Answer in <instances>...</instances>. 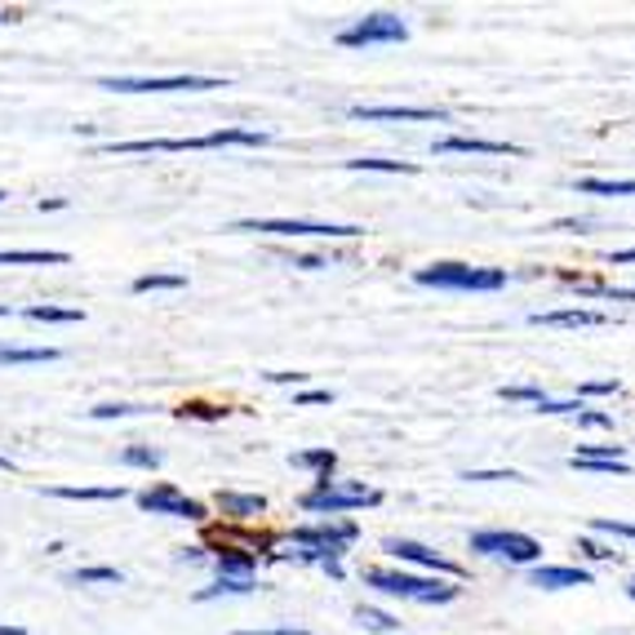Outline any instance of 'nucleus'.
I'll use <instances>...</instances> for the list:
<instances>
[{
	"mask_svg": "<svg viewBox=\"0 0 635 635\" xmlns=\"http://www.w3.org/2000/svg\"><path fill=\"white\" fill-rule=\"evenodd\" d=\"M462 480L471 484H488V480H524L520 471H462Z\"/></svg>",
	"mask_w": 635,
	"mask_h": 635,
	"instance_id": "obj_39",
	"label": "nucleus"
},
{
	"mask_svg": "<svg viewBox=\"0 0 635 635\" xmlns=\"http://www.w3.org/2000/svg\"><path fill=\"white\" fill-rule=\"evenodd\" d=\"M592 529L596 533H609V537H635V524L631 520H613V516H596Z\"/></svg>",
	"mask_w": 635,
	"mask_h": 635,
	"instance_id": "obj_38",
	"label": "nucleus"
},
{
	"mask_svg": "<svg viewBox=\"0 0 635 635\" xmlns=\"http://www.w3.org/2000/svg\"><path fill=\"white\" fill-rule=\"evenodd\" d=\"M569 467L577 471H596V475H631L626 445H577Z\"/></svg>",
	"mask_w": 635,
	"mask_h": 635,
	"instance_id": "obj_12",
	"label": "nucleus"
},
{
	"mask_svg": "<svg viewBox=\"0 0 635 635\" xmlns=\"http://www.w3.org/2000/svg\"><path fill=\"white\" fill-rule=\"evenodd\" d=\"M352 116L356 120H435V125L449 120L445 107H365V103H356Z\"/></svg>",
	"mask_w": 635,
	"mask_h": 635,
	"instance_id": "obj_17",
	"label": "nucleus"
},
{
	"mask_svg": "<svg viewBox=\"0 0 635 635\" xmlns=\"http://www.w3.org/2000/svg\"><path fill=\"white\" fill-rule=\"evenodd\" d=\"M414 280L427 289H454V293H498L507 284V271L471 267V263H431V267H418Z\"/></svg>",
	"mask_w": 635,
	"mask_h": 635,
	"instance_id": "obj_5",
	"label": "nucleus"
},
{
	"mask_svg": "<svg viewBox=\"0 0 635 635\" xmlns=\"http://www.w3.org/2000/svg\"><path fill=\"white\" fill-rule=\"evenodd\" d=\"M529 582L543 586V592H564V586H592V569L582 564H533Z\"/></svg>",
	"mask_w": 635,
	"mask_h": 635,
	"instance_id": "obj_15",
	"label": "nucleus"
},
{
	"mask_svg": "<svg viewBox=\"0 0 635 635\" xmlns=\"http://www.w3.org/2000/svg\"><path fill=\"white\" fill-rule=\"evenodd\" d=\"M120 462L125 467H138V471H156L161 467V449H152V445H129L120 454Z\"/></svg>",
	"mask_w": 635,
	"mask_h": 635,
	"instance_id": "obj_32",
	"label": "nucleus"
},
{
	"mask_svg": "<svg viewBox=\"0 0 635 635\" xmlns=\"http://www.w3.org/2000/svg\"><path fill=\"white\" fill-rule=\"evenodd\" d=\"M293 267H303V271H320V267H329L320 254H299V258H293Z\"/></svg>",
	"mask_w": 635,
	"mask_h": 635,
	"instance_id": "obj_43",
	"label": "nucleus"
},
{
	"mask_svg": "<svg viewBox=\"0 0 635 635\" xmlns=\"http://www.w3.org/2000/svg\"><path fill=\"white\" fill-rule=\"evenodd\" d=\"M573 422H577V427H613V418H609V414H600V409H582Z\"/></svg>",
	"mask_w": 635,
	"mask_h": 635,
	"instance_id": "obj_40",
	"label": "nucleus"
},
{
	"mask_svg": "<svg viewBox=\"0 0 635 635\" xmlns=\"http://www.w3.org/2000/svg\"><path fill=\"white\" fill-rule=\"evenodd\" d=\"M289 462L299 467V471H312L316 480H333L338 454H333V449H303V454H289Z\"/></svg>",
	"mask_w": 635,
	"mask_h": 635,
	"instance_id": "obj_22",
	"label": "nucleus"
},
{
	"mask_svg": "<svg viewBox=\"0 0 635 635\" xmlns=\"http://www.w3.org/2000/svg\"><path fill=\"white\" fill-rule=\"evenodd\" d=\"M0 201H10V191H0Z\"/></svg>",
	"mask_w": 635,
	"mask_h": 635,
	"instance_id": "obj_51",
	"label": "nucleus"
},
{
	"mask_svg": "<svg viewBox=\"0 0 635 635\" xmlns=\"http://www.w3.org/2000/svg\"><path fill=\"white\" fill-rule=\"evenodd\" d=\"M218 507H223L227 520L244 524V520H258V516L267 511V498H263V494H240V488H223V494H218Z\"/></svg>",
	"mask_w": 635,
	"mask_h": 635,
	"instance_id": "obj_19",
	"label": "nucleus"
},
{
	"mask_svg": "<svg viewBox=\"0 0 635 635\" xmlns=\"http://www.w3.org/2000/svg\"><path fill=\"white\" fill-rule=\"evenodd\" d=\"M356 622H360L365 631H401V618H391V613H382V609H369V605L356 609Z\"/></svg>",
	"mask_w": 635,
	"mask_h": 635,
	"instance_id": "obj_34",
	"label": "nucleus"
},
{
	"mask_svg": "<svg viewBox=\"0 0 635 635\" xmlns=\"http://www.w3.org/2000/svg\"><path fill=\"white\" fill-rule=\"evenodd\" d=\"M63 250H0V267H63Z\"/></svg>",
	"mask_w": 635,
	"mask_h": 635,
	"instance_id": "obj_20",
	"label": "nucleus"
},
{
	"mask_svg": "<svg viewBox=\"0 0 635 635\" xmlns=\"http://www.w3.org/2000/svg\"><path fill=\"white\" fill-rule=\"evenodd\" d=\"M231 231H263V236H320V240H352L365 236L356 223H299V218H240Z\"/></svg>",
	"mask_w": 635,
	"mask_h": 635,
	"instance_id": "obj_9",
	"label": "nucleus"
},
{
	"mask_svg": "<svg viewBox=\"0 0 635 635\" xmlns=\"http://www.w3.org/2000/svg\"><path fill=\"white\" fill-rule=\"evenodd\" d=\"M10 316H14V307H10V303H0V320H10Z\"/></svg>",
	"mask_w": 635,
	"mask_h": 635,
	"instance_id": "obj_48",
	"label": "nucleus"
},
{
	"mask_svg": "<svg viewBox=\"0 0 635 635\" xmlns=\"http://www.w3.org/2000/svg\"><path fill=\"white\" fill-rule=\"evenodd\" d=\"M0 23H5V14H0Z\"/></svg>",
	"mask_w": 635,
	"mask_h": 635,
	"instance_id": "obj_52",
	"label": "nucleus"
},
{
	"mask_svg": "<svg viewBox=\"0 0 635 635\" xmlns=\"http://www.w3.org/2000/svg\"><path fill=\"white\" fill-rule=\"evenodd\" d=\"M360 537L356 520H316V524H299L293 529V556L303 564H320L333 582H342V556Z\"/></svg>",
	"mask_w": 635,
	"mask_h": 635,
	"instance_id": "obj_2",
	"label": "nucleus"
},
{
	"mask_svg": "<svg viewBox=\"0 0 635 635\" xmlns=\"http://www.w3.org/2000/svg\"><path fill=\"white\" fill-rule=\"evenodd\" d=\"M564 284H577L582 293H592V299H613V303H635V289H613V284H596V280H586L577 271H560Z\"/></svg>",
	"mask_w": 635,
	"mask_h": 635,
	"instance_id": "obj_24",
	"label": "nucleus"
},
{
	"mask_svg": "<svg viewBox=\"0 0 635 635\" xmlns=\"http://www.w3.org/2000/svg\"><path fill=\"white\" fill-rule=\"evenodd\" d=\"M435 156H520L516 142H498V138H467V134H449L431 142Z\"/></svg>",
	"mask_w": 635,
	"mask_h": 635,
	"instance_id": "obj_13",
	"label": "nucleus"
},
{
	"mask_svg": "<svg viewBox=\"0 0 635 635\" xmlns=\"http://www.w3.org/2000/svg\"><path fill=\"white\" fill-rule=\"evenodd\" d=\"M59 347H18V342H0V365H54Z\"/></svg>",
	"mask_w": 635,
	"mask_h": 635,
	"instance_id": "obj_21",
	"label": "nucleus"
},
{
	"mask_svg": "<svg viewBox=\"0 0 635 635\" xmlns=\"http://www.w3.org/2000/svg\"><path fill=\"white\" fill-rule=\"evenodd\" d=\"M178 560H187V564H195V560H205V547H182V551H178Z\"/></svg>",
	"mask_w": 635,
	"mask_h": 635,
	"instance_id": "obj_46",
	"label": "nucleus"
},
{
	"mask_svg": "<svg viewBox=\"0 0 635 635\" xmlns=\"http://www.w3.org/2000/svg\"><path fill=\"white\" fill-rule=\"evenodd\" d=\"M529 320H533V325H543V329H600V325H605V312H592V307H564V312H533Z\"/></svg>",
	"mask_w": 635,
	"mask_h": 635,
	"instance_id": "obj_16",
	"label": "nucleus"
},
{
	"mask_svg": "<svg viewBox=\"0 0 635 635\" xmlns=\"http://www.w3.org/2000/svg\"><path fill=\"white\" fill-rule=\"evenodd\" d=\"M382 551L386 556H396V560H405V564H414V569H422V573H440V577H462V564L458 560H449V556H440V551H431V547H422V543H409V537H386L382 543Z\"/></svg>",
	"mask_w": 635,
	"mask_h": 635,
	"instance_id": "obj_11",
	"label": "nucleus"
},
{
	"mask_svg": "<svg viewBox=\"0 0 635 635\" xmlns=\"http://www.w3.org/2000/svg\"><path fill=\"white\" fill-rule=\"evenodd\" d=\"M138 507H142L147 516H169V520H191V524H205V520H209L205 503L187 498L182 488L169 484V480H161V484H152V488H142V494H138Z\"/></svg>",
	"mask_w": 635,
	"mask_h": 635,
	"instance_id": "obj_10",
	"label": "nucleus"
},
{
	"mask_svg": "<svg viewBox=\"0 0 635 635\" xmlns=\"http://www.w3.org/2000/svg\"><path fill=\"white\" fill-rule=\"evenodd\" d=\"M182 284H187V276H178V271H147L134 280V293H165V289H182Z\"/></svg>",
	"mask_w": 635,
	"mask_h": 635,
	"instance_id": "obj_29",
	"label": "nucleus"
},
{
	"mask_svg": "<svg viewBox=\"0 0 635 635\" xmlns=\"http://www.w3.org/2000/svg\"><path fill=\"white\" fill-rule=\"evenodd\" d=\"M0 635H27V626H18V622H0Z\"/></svg>",
	"mask_w": 635,
	"mask_h": 635,
	"instance_id": "obj_47",
	"label": "nucleus"
},
{
	"mask_svg": "<svg viewBox=\"0 0 635 635\" xmlns=\"http://www.w3.org/2000/svg\"><path fill=\"white\" fill-rule=\"evenodd\" d=\"M36 209L40 214H59V209H67V201H63V195H49V201H36Z\"/></svg>",
	"mask_w": 635,
	"mask_h": 635,
	"instance_id": "obj_44",
	"label": "nucleus"
},
{
	"mask_svg": "<svg viewBox=\"0 0 635 635\" xmlns=\"http://www.w3.org/2000/svg\"><path fill=\"white\" fill-rule=\"evenodd\" d=\"M49 498H67V503H120L129 498V488L125 484H103V488H93V484H59V488H45Z\"/></svg>",
	"mask_w": 635,
	"mask_h": 635,
	"instance_id": "obj_18",
	"label": "nucleus"
},
{
	"mask_svg": "<svg viewBox=\"0 0 635 635\" xmlns=\"http://www.w3.org/2000/svg\"><path fill=\"white\" fill-rule=\"evenodd\" d=\"M582 195H635V178H577Z\"/></svg>",
	"mask_w": 635,
	"mask_h": 635,
	"instance_id": "obj_26",
	"label": "nucleus"
},
{
	"mask_svg": "<svg viewBox=\"0 0 635 635\" xmlns=\"http://www.w3.org/2000/svg\"><path fill=\"white\" fill-rule=\"evenodd\" d=\"M498 396L503 401H511V405H543L547 401V391L543 386H533V382H511V386H498Z\"/></svg>",
	"mask_w": 635,
	"mask_h": 635,
	"instance_id": "obj_30",
	"label": "nucleus"
},
{
	"mask_svg": "<svg viewBox=\"0 0 635 635\" xmlns=\"http://www.w3.org/2000/svg\"><path fill=\"white\" fill-rule=\"evenodd\" d=\"M347 169H356V174H418V165H414V161H378V156L347 161Z\"/></svg>",
	"mask_w": 635,
	"mask_h": 635,
	"instance_id": "obj_28",
	"label": "nucleus"
},
{
	"mask_svg": "<svg viewBox=\"0 0 635 635\" xmlns=\"http://www.w3.org/2000/svg\"><path fill=\"white\" fill-rule=\"evenodd\" d=\"M138 414H152L147 405H93L89 409V418H98V422H116V418H138Z\"/></svg>",
	"mask_w": 635,
	"mask_h": 635,
	"instance_id": "obj_35",
	"label": "nucleus"
},
{
	"mask_svg": "<svg viewBox=\"0 0 635 635\" xmlns=\"http://www.w3.org/2000/svg\"><path fill=\"white\" fill-rule=\"evenodd\" d=\"M23 316L36 320V325H80V320H85V312H76V307H54V303H31Z\"/></svg>",
	"mask_w": 635,
	"mask_h": 635,
	"instance_id": "obj_25",
	"label": "nucleus"
},
{
	"mask_svg": "<svg viewBox=\"0 0 635 635\" xmlns=\"http://www.w3.org/2000/svg\"><path fill=\"white\" fill-rule=\"evenodd\" d=\"M112 93H205V89H227L218 76H103L98 80Z\"/></svg>",
	"mask_w": 635,
	"mask_h": 635,
	"instance_id": "obj_7",
	"label": "nucleus"
},
{
	"mask_svg": "<svg viewBox=\"0 0 635 635\" xmlns=\"http://www.w3.org/2000/svg\"><path fill=\"white\" fill-rule=\"evenodd\" d=\"M365 586H373L382 596H396V600H418V605H449L462 592L449 577L405 573V569H365Z\"/></svg>",
	"mask_w": 635,
	"mask_h": 635,
	"instance_id": "obj_3",
	"label": "nucleus"
},
{
	"mask_svg": "<svg viewBox=\"0 0 635 635\" xmlns=\"http://www.w3.org/2000/svg\"><path fill=\"white\" fill-rule=\"evenodd\" d=\"M10 467H14V462H10V458H0V471H10Z\"/></svg>",
	"mask_w": 635,
	"mask_h": 635,
	"instance_id": "obj_50",
	"label": "nucleus"
},
{
	"mask_svg": "<svg viewBox=\"0 0 635 635\" xmlns=\"http://www.w3.org/2000/svg\"><path fill=\"white\" fill-rule=\"evenodd\" d=\"M214 573H218V577H240V582H258V556H254L250 547L218 543V551H214Z\"/></svg>",
	"mask_w": 635,
	"mask_h": 635,
	"instance_id": "obj_14",
	"label": "nucleus"
},
{
	"mask_svg": "<svg viewBox=\"0 0 635 635\" xmlns=\"http://www.w3.org/2000/svg\"><path fill=\"white\" fill-rule=\"evenodd\" d=\"M626 596H631V600H635V577H626Z\"/></svg>",
	"mask_w": 635,
	"mask_h": 635,
	"instance_id": "obj_49",
	"label": "nucleus"
},
{
	"mask_svg": "<svg viewBox=\"0 0 635 635\" xmlns=\"http://www.w3.org/2000/svg\"><path fill=\"white\" fill-rule=\"evenodd\" d=\"M409 40V23L401 14H365L356 18L352 27L338 31V45L342 49H369V45H405Z\"/></svg>",
	"mask_w": 635,
	"mask_h": 635,
	"instance_id": "obj_8",
	"label": "nucleus"
},
{
	"mask_svg": "<svg viewBox=\"0 0 635 635\" xmlns=\"http://www.w3.org/2000/svg\"><path fill=\"white\" fill-rule=\"evenodd\" d=\"M312 405H333V391L329 386H303L293 396V409H312Z\"/></svg>",
	"mask_w": 635,
	"mask_h": 635,
	"instance_id": "obj_36",
	"label": "nucleus"
},
{
	"mask_svg": "<svg viewBox=\"0 0 635 635\" xmlns=\"http://www.w3.org/2000/svg\"><path fill=\"white\" fill-rule=\"evenodd\" d=\"M267 129H214V134H195V138H125V142H98V152L107 156H138V152H214V147H267Z\"/></svg>",
	"mask_w": 635,
	"mask_h": 635,
	"instance_id": "obj_1",
	"label": "nucleus"
},
{
	"mask_svg": "<svg viewBox=\"0 0 635 635\" xmlns=\"http://www.w3.org/2000/svg\"><path fill=\"white\" fill-rule=\"evenodd\" d=\"M231 409H223V405H205V401H187V405H178L174 409V418H195V422H223Z\"/></svg>",
	"mask_w": 635,
	"mask_h": 635,
	"instance_id": "obj_31",
	"label": "nucleus"
},
{
	"mask_svg": "<svg viewBox=\"0 0 635 635\" xmlns=\"http://www.w3.org/2000/svg\"><path fill=\"white\" fill-rule=\"evenodd\" d=\"M471 551L475 556H488V560H507L516 569H533L543 560V543L520 529H475L471 533Z\"/></svg>",
	"mask_w": 635,
	"mask_h": 635,
	"instance_id": "obj_6",
	"label": "nucleus"
},
{
	"mask_svg": "<svg viewBox=\"0 0 635 635\" xmlns=\"http://www.w3.org/2000/svg\"><path fill=\"white\" fill-rule=\"evenodd\" d=\"M236 635H312V631L289 622V626H263V631H236Z\"/></svg>",
	"mask_w": 635,
	"mask_h": 635,
	"instance_id": "obj_42",
	"label": "nucleus"
},
{
	"mask_svg": "<svg viewBox=\"0 0 635 635\" xmlns=\"http://www.w3.org/2000/svg\"><path fill=\"white\" fill-rule=\"evenodd\" d=\"M577 556L582 560H600V564H622V551L596 543V537H577Z\"/></svg>",
	"mask_w": 635,
	"mask_h": 635,
	"instance_id": "obj_33",
	"label": "nucleus"
},
{
	"mask_svg": "<svg viewBox=\"0 0 635 635\" xmlns=\"http://www.w3.org/2000/svg\"><path fill=\"white\" fill-rule=\"evenodd\" d=\"M635 263V250H613L609 254V267H631Z\"/></svg>",
	"mask_w": 635,
	"mask_h": 635,
	"instance_id": "obj_45",
	"label": "nucleus"
},
{
	"mask_svg": "<svg viewBox=\"0 0 635 635\" xmlns=\"http://www.w3.org/2000/svg\"><path fill=\"white\" fill-rule=\"evenodd\" d=\"M378 503H382V488H373L365 480H316L299 498V507L307 516H329V520L360 511V507H378Z\"/></svg>",
	"mask_w": 635,
	"mask_h": 635,
	"instance_id": "obj_4",
	"label": "nucleus"
},
{
	"mask_svg": "<svg viewBox=\"0 0 635 635\" xmlns=\"http://www.w3.org/2000/svg\"><path fill=\"white\" fill-rule=\"evenodd\" d=\"M618 391H622L618 378H592V382L577 386V401H582V396H618Z\"/></svg>",
	"mask_w": 635,
	"mask_h": 635,
	"instance_id": "obj_37",
	"label": "nucleus"
},
{
	"mask_svg": "<svg viewBox=\"0 0 635 635\" xmlns=\"http://www.w3.org/2000/svg\"><path fill=\"white\" fill-rule=\"evenodd\" d=\"M258 592V582H240V577H214V586H201L195 600H218V596H250Z\"/></svg>",
	"mask_w": 635,
	"mask_h": 635,
	"instance_id": "obj_27",
	"label": "nucleus"
},
{
	"mask_svg": "<svg viewBox=\"0 0 635 635\" xmlns=\"http://www.w3.org/2000/svg\"><path fill=\"white\" fill-rule=\"evenodd\" d=\"M271 382H280V386H307V378L312 373H293V369H276V373H267Z\"/></svg>",
	"mask_w": 635,
	"mask_h": 635,
	"instance_id": "obj_41",
	"label": "nucleus"
},
{
	"mask_svg": "<svg viewBox=\"0 0 635 635\" xmlns=\"http://www.w3.org/2000/svg\"><path fill=\"white\" fill-rule=\"evenodd\" d=\"M67 582H72V586H120L125 573L112 569V564H85V569H72Z\"/></svg>",
	"mask_w": 635,
	"mask_h": 635,
	"instance_id": "obj_23",
	"label": "nucleus"
}]
</instances>
